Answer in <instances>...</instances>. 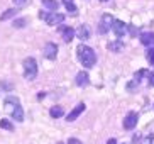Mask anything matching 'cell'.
<instances>
[{"label":"cell","mask_w":154,"mask_h":144,"mask_svg":"<svg viewBox=\"0 0 154 144\" xmlns=\"http://www.w3.org/2000/svg\"><path fill=\"white\" fill-rule=\"evenodd\" d=\"M76 53H78V59H80V63H82L85 68H91L93 64L97 63V54H95V51L91 49L90 46L80 44L76 48Z\"/></svg>","instance_id":"cell-1"},{"label":"cell","mask_w":154,"mask_h":144,"mask_svg":"<svg viewBox=\"0 0 154 144\" xmlns=\"http://www.w3.org/2000/svg\"><path fill=\"white\" fill-rule=\"evenodd\" d=\"M22 66H24V78H26V80L31 81L37 77V63H36L34 58H26Z\"/></svg>","instance_id":"cell-2"},{"label":"cell","mask_w":154,"mask_h":144,"mask_svg":"<svg viewBox=\"0 0 154 144\" xmlns=\"http://www.w3.org/2000/svg\"><path fill=\"white\" fill-rule=\"evenodd\" d=\"M39 17L44 20L46 24H49V26H58V24H61L64 20V14H58V12H54V14H51V12H39Z\"/></svg>","instance_id":"cell-3"},{"label":"cell","mask_w":154,"mask_h":144,"mask_svg":"<svg viewBox=\"0 0 154 144\" xmlns=\"http://www.w3.org/2000/svg\"><path fill=\"white\" fill-rule=\"evenodd\" d=\"M113 20H115V19H113L110 14H103L102 19H100V24H98V32L100 34H107V32L110 31V27H112Z\"/></svg>","instance_id":"cell-4"},{"label":"cell","mask_w":154,"mask_h":144,"mask_svg":"<svg viewBox=\"0 0 154 144\" xmlns=\"http://www.w3.org/2000/svg\"><path fill=\"white\" fill-rule=\"evenodd\" d=\"M137 121H139L137 112H134V110H132V112H129L125 117H124V122H122L124 129H125V131H132V129L137 126Z\"/></svg>","instance_id":"cell-5"},{"label":"cell","mask_w":154,"mask_h":144,"mask_svg":"<svg viewBox=\"0 0 154 144\" xmlns=\"http://www.w3.org/2000/svg\"><path fill=\"white\" fill-rule=\"evenodd\" d=\"M59 32H61L64 42H69V41L75 37V34H76L75 29H73V27H68V26H59Z\"/></svg>","instance_id":"cell-6"},{"label":"cell","mask_w":154,"mask_h":144,"mask_svg":"<svg viewBox=\"0 0 154 144\" xmlns=\"http://www.w3.org/2000/svg\"><path fill=\"white\" fill-rule=\"evenodd\" d=\"M56 54H58V46L54 42H46L44 46V56L48 59H56Z\"/></svg>","instance_id":"cell-7"},{"label":"cell","mask_w":154,"mask_h":144,"mask_svg":"<svg viewBox=\"0 0 154 144\" xmlns=\"http://www.w3.org/2000/svg\"><path fill=\"white\" fill-rule=\"evenodd\" d=\"M85 108H86V107H85V104H78L76 107H75V108L71 110V112H69L68 115H66V121H68V122H75L78 117H80V114H82L83 110H85Z\"/></svg>","instance_id":"cell-8"},{"label":"cell","mask_w":154,"mask_h":144,"mask_svg":"<svg viewBox=\"0 0 154 144\" xmlns=\"http://www.w3.org/2000/svg\"><path fill=\"white\" fill-rule=\"evenodd\" d=\"M17 105H19V99H17V97H14V95H9V97L4 100V107H5L7 112H12Z\"/></svg>","instance_id":"cell-9"},{"label":"cell","mask_w":154,"mask_h":144,"mask_svg":"<svg viewBox=\"0 0 154 144\" xmlns=\"http://www.w3.org/2000/svg\"><path fill=\"white\" fill-rule=\"evenodd\" d=\"M112 31L115 32V36H117V37H120V36H124V34H125L127 26L122 22V20H113V24H112Z\"/></svg>","instance_id":"cell-10"},{"label":"cell","mask_w":154,"mask_h":144,"mask_svg":"<svg viewBox=\"0 0 154 144\" xmlns=\"http://www.w3.org/2000/svg\"><path fill=\"white\" fill-rule=\"evenodd\" d=\"M76 85L78 86H82V88H85V86H88V83H90V77H88V73L85 71H80L76 75Z\"/></svg>","instance_id":"cell-11"},{"label":"cell","mask_w":154,"mask_h":144,"mask_svg":"<svg viewBox=\"0 0 154 144\" xmlns=\"http://www.w3.org/2000/svg\"><path fill=\"white\" fill-rule=\"evenodd\" d=\"M140 42L144 46H154V32H142L140 34Z\"/></svg>","instance_id":"cell-12"},{"label":"cell","mask_w":154,"mask_h":144,"mask_svg":"<svg viewBox=\"0 0 154 144\" xmlns=\"http://www.w3.org/2000/svg\"><path fill=\"white\" fill-rule=\"evenodd\" d=\"M10 115H12V119H14L15 122H22L24 121V112H22V107H20V104L17 105V107L10 112Z\"/></svg>","instance_id":"cell-13"},{"label":"cell","mask_w":154,"mask_h":144,"mask_svg":"<svg viewBox=\"0 0 154 144\" xmlns=\"http://www.w3.org/2000/svg\"><path fill=\"white\" fill-rule=\"evenodd\" d=\"M76 36L80 37L82 41H86L88 37H90V29H88V26H80L76 31Z\"/></svg>","instance_id":"cell-14"},{"label":"cell","mask_w":154,"mask_h":144,"mask_svg":"<svg viewBox=\"0 0 154 144\" xmlns=\"http://www.w3.org/2000/svg\"><path fill=\"white\" fill-rule=\"evenodd\" d=\"M49 115H51L53 119H59L61 115H63V107H59V105H56V107H51Z\"/></svg>","instance_id":"cell-15"},{"label":"cell","mask_w":154,"mask_h":144,"mask_svg":"<svg viewBox=\"0 0 154 144\" xmlns=\"http://www.w3.org/2000/svg\"><path fill=\"white\" fill-rule=\"evenodd\" d=\"M15 14H17V9H9V10H5V12L0 15V20H7V19H12V17H15Z\"/></svg>","instance_id":"cell-16"},{"label":"cell","mask_w":154,"mask_h":144,"mask_svg":"<svg viewBox=\"0 0 154 144\" xmlns=\"http://www.w3.org/2000/svg\"><path fill=\"white\" fill-rule=\"evenodd\" d=\"M42 5L48 7V9H51V10H56L59 7V2L58 0H42Z\"/></svg>","instance_id":"cell-17"},{"label":"cell","mask_w":154,"mask_h":144,"mask_svg":"<svg viewBox=\"0 0 154 144\" xmlns=\"http://www.w3.org/2000/svg\"><path fill=\"white\" fill-rule=\"evenodd\" d=\"M109 49L117 53V51L124 49V42H122V41H113V42H110V44H109Z\"/></svg>","instance_id":"cell-18"},{"label":"cell","mask_w":154,"mask_h":144,"mask_svg":"<svg viewBox=\"0 0 154 144\" xmlns=\"http://www.w3.org/2000/svg\"><path fill=\"white\" fill-rule=\"evenodd\" d=\"M63 4H64V7L69 10V14H73V15L76 14V5H75L73 0H63Z\"/></svg>","instance_id":"cell-19"},{"label":"cell","mask_w":154,"mask_h":144,"mask_svg":"<svg viewBox=\"0 0 154 144\" xmlns=\"http://www.w3.org/2000/svg\"><path fill=\"white\" fill-rule=\"evenodd\" d=\"M0 127L5 129V131H14V126H12L10 121H7V119H2V121H0Z\"/></svg>","instance_id":"cell-20"},{"label":"cell","mask_w":154,"mask_h":144,"mask_svg":"<svg viewBox=\"0 0 154 144\" xmlns=\"http://www.w3.org/2000/svg\"><path fill=\"white\" fill-rule=\"evenodd\" d=\"M26 24H27V19H15L14 20V27H17V29H22Z\"/></svg>","instance_id":"cell-21"},{"label":"cell","mask_w":154,"mask_h":144,"mask_svg":"<svg viewBox=\"0 0 154 144\" xmlns=\"http://www.w3.org/2000/svg\"><path fill=\"white\" fill-rule=\"evenodd\" d=\"M15 7H26V5L31 4V0H12Z\"/></svg>","instance_id":"cell-22"},{"label":"cell","mask_w":154,"mask_h":144,"mask_svg":"<svg viewBox=\"0 0 154 144\" xmlns=\"http://www.w3.org/2000/svg\"><path fill=\"white\" fill-rule=\"evenodd\" d=\"M146 58H147L149 64H152V66H154V49H149V51H147V53H146Z\"/></svg>","instance_id":"cell-23"},{"label":"cell","mask_w":154,"mask_h":144,"mask_svg":"<svg viewBox=\"0 0 154 144\" xmlns=\"http://www.w3.org/2000/svg\"><path fill=\"white\" fill-rule=\"evenodd\" d=\"M140 144H154V134L147 136V137H144V139L140 141Z\"/></svg>","instance_id":"cell-24"},{"label":"cell","mask_w":154,"mask_h":144,"mask_svg":"<svg viewBox=\"0 0 154 144\" xmlns=\"http://www.w3.org/2000/svg\"><path fill=\"white\" fill-rule=\"evenodd\" d=\"M0 88H4V90H12L14 85H12V83H5V81H2V83H0Z\"/></svg>","instance_id":"cell-25"},{"label":"cell","mask_w":154,"mask_h":144,"mask_svg":"<svg viewBox=\"0 0 154 144\" xmlns=\"http://www.w3.org/2000/svg\"><path fill=\"white\" fill-rule=\"evenodd\" d=\"M127 29H129V32H131V36H136L137 31H136V27L134 26H127Z\"/></svg>","instance_id":"cell-26"},{"label":"cell","mask_w":154,"mask_h":144,"mask_svg":"<svg viewBox=\"0 0 154 144\" xmlns=\"http://www.w3.org/2000/svg\"><path fill=\"white\" fill-rule=\"evenodd\" d=\"M68 144H83V142H82V141H78L76 137H69Z\"/></svg>","instance_id":"cell-27"},{"label":"cell","mask_w":154,"mask_h":144,"mask_svg":"<svg viewBox=\"0 0 154 144\" xmlns=\"http://www.w3.org/2000/svg\"><path fill=\"white\" fill-rule=\"evenodd\" d=\"M149 83L154 86V73H151V75H149Z\"/></svg>","instance_id":"cell-28"},{"label":"cell","mask_w":154,"mask_h":144,"mask_svg":"<svg viewBox=\"0 0 154 144\" xmlns=\"http://www.w3.org/2000/svg\"><path fill=\"white\" fill-rule=\"evenodd\" d=\"M107 144H117V142H115V139H109V142H107Z\"/></svg>","instance_id":"cell-29"},{"label":"cell","mask_w":154,"mask_h":144,"mask_svg":"<svg viewBox=\"0 0 154 144\" xmlns=\"http://www.w3.org/2000/svg\"><path fill=\"white\" fill-rule=\"evenodd\" d=\"M100 2H107V0H100Z\"/></svg>","instance_id":"cell-30"},{"label":"cell","mask_w":154,"mask_h":144,"mask_svg":"<svg viewBox=\"0 0 154 144\" xmlns=\"http://www.w3.org/2000/svg\"><path fill=\"white\" fill-rule=\"evenodd\" d=\"M58 144H63V142H58Z\"/></svg>","instance_id":"cell-31"}]
</instances>
